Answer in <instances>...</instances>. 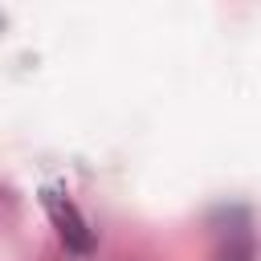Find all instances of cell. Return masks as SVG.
Masks as SVG:
<instances>
[{"label":"cell","mask_w":261,"mask_h":261,"mask_svg":"<svg viewBox=\"0 0 261 261\" xmlns=\"http://www.w3.org/2000/svg\"><path fill=\"white\" fill-rule=\"evenodd\" d=\"M41 200H45V212H49L57 237L65 241V249H73V253H90V249H94V232L86 228L82 212H77L65 196H57V192H45Z\"/></svg>","instance_id":"cell-1"}]
</instances>
